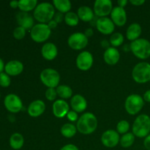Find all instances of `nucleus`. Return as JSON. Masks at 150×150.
Returning a JSON list of instances; mask_svg holds the SVG:
<instances>
[{"mask_svg":"<svg viewBox=\"0 0 150 150\" xmlns=\"http://www.w3.org/2000/svg\"><path fill=\"white\" fill-rule=\"evenodd\" d=\"M98 119L92 113H84L76 123L77 130L83 135H89L95 131L98 127Z\"/></svg>","mask_w":150,"mask_h":150,"instance_id":"obj_1","label":"nucleus"},{"mask_svg":"<svg viewBox=\"0 0 150 150\" xmlns=\"http://www.w3.org/2000/svg\"><path fill=\"white\" fill-rule=\"evenodd\" d=\"M55 15L54 4L50 2H41L34 10V18L40 23H46L53 20Z\"/></svg>","mask_w":150,"mask_h":150,"instance_id":"obj_2","label":"nucleus"},{"mask_svg":"<svg viewBox=\"0 0 150 150\" xmlns=\"http://www.w3.org/2000/svg\"><path fill=\"white\" fill-rule=\"evenodd\" d=\"M133 133L139 138H146L150 134V117L146 114L138 116L132 127Z\"/></svg>","mask_w":150,"mask_h":150,"instance_id":"obj_3","label":"nucleus"},{"mask_svg":"<svg viewBox=\"0 0 150 150\" xmlns=\"http://www.w3.org/2000/svg\"><path fill=\"white\" fill-rule=\"evenodd\" d=\"M130 51L140 59H146L150 57V42L144 38H139L131 42Z\"/></svg>","mask_w":150,"mask_h":150,"instance_id":"obj_4","label":"nucleus"},{"mask_svg":"<svg viewBox=\"0 0 150 150\" xmlns=\"http://www.w3.org/2000/svg\"><path fill=\"white\" fill-rule=\"evenodd\" d=\"M132 77L138 83H146L150 81V64L146 62L138 63L133 67Z\"/></svg>","mask_w":150,"mask_h":150,"instance_id":"obj_5","label":"nucleus"},{"mask_svg":"<svg viewBox=\"0 0 150 150\" xmlns=\"http://www.w3.org/2000/svg\"><path fill=\"white\" fill-rule=\"evenodd\" d=\"M144 105V100L142 96L137 94H131L125 100V108L130 115H136Z\"/></svg>","mask_w":150,"mask_h":150,"instance_id":"obj_6","label":"nucleus"},{"mask_svg":"<svg viewBox=\"0 0 150 150\" xmlns=\"http://www.w3.org/2000/svg\"><path fill=\"white\" fill-rule=\"evenodd\" d=\"M42 83L48 88H57L60 81V75L53 68H46L42 70L40 75Z\"/></svg>","mask_w":150,"mask_h":150,"instance_id":"obj_7","label":"nucleus"},{"mask_svg":"<svg viewBox=\"0 0 150 150\" xmlns=\"http://www.w3.org/2000/svg\"><path fill=\"white\" fill-rule=\"evenodd\" d=\"M51 29L46 23H37L32 28L30 35L32 39L36 42H43L49 38Z\"/></svg>","mask_w":150,"mask_h":150,"instance_id":"obj_8","label":"nucleus"},{"mask_svg":"<svg viewBox=\"0 0 150 150\" xmlns=\"http://www.w3.org/2000/svg\"><path fill=\"white\" fill-rule=\"evenodd\" d=\"M67 44L72 49H83L88 45V38L82 32H75L70 35L67 40Z\"/></svg>","mask_w":150,"mask_h":150,"instance_id":"obj_9","label":"nucleus"},{"mask_svg":"<svg viewBox=\"0 0 150 150\" xmlns=\"http://www.w3.org/2000/svg\"><path fill=\"white\" fill-rule=\"evenodd\" d=\"M4 104L6 109L11 113H18L23 108V103L16 94H9L4 98Z\"/></svg>","mask_w":150,"mask_h":150,"instance_id":"obj_10","label":"nucleus"},{"mask_svg":"<svg viewBox=\"0 0 150 150\" xmlns=\"http://www.w3.org/2000/svg\"><path fill=\"white\" fill-rule=\"evenodd\" d=\"M113 10V4L111 0H96L94 4V13L97 16L106 17L111 14Z\"/></svg>","mask_w":150,"mask_h":150,"instance_id":"obj_11","label":"nucleus"},{"mask_svg":"<svg viewBox=\"0 0 150 150\" xmlns=\"http://www.w3.org/2000/svg\"><path fill=\"white\" fill-rule=\"evenodd\" d=\"M76 62L79 70H83V71L89 70L93 64V56L89 51H82L78 55Z\"/></svg>","mask_w":150,"mask_h":150,"instance_id":"obj_12","label":"nucleus"},{"mask_svg":"<svg viewBox=\"0 0 150 150\" xmlns=\"http://www.w3.org/2000/svg\"><path fill=\"white\" fill-rule=\"evenodd\" d=\"M120 134L114 130H108L104 132L101 136L103 144L108 148H114L120 143Z\"/></svg>","mask_w":150,"mask_h":150,"instance_id":"obj_13","label":"nucleus"},{"mask_svg":"<svg viewBox=\"0 0 150 150\" xmlns=\"http://www.w3.org/2000/svg\"><path fill=\"white\" fill-rule=\"evenodd\" d=\"M96 28L100 33L103 35H111L115 29V24L108 17H101L96 21Z\"/></svg>","mask_w":150,"mask_h":150,"instance_id":"obj_14","label":"nucleus"},{"mask_svg":"<svg viewBox=\"0 0 150 150\" xmlns=\"http://www.w3.org/2000/svg\"><path fill=\"white\" fill-rule=\"evenodd\" d=\"M53 114L57 118H63L70 111L69 104L62 99L56 100L52 105Z\"/></svg>","mask_w":150,"mask_h":150,"instance_id":"obj_15","label":"nucleus"},{"mask_svg":"<svg viewBox=\"0 0 150 150\" xmlns=\"http://www.w3.org/2000/svg\"><path fill=\"white\" fill-rule=\"evenodd\" d=\"M111 19L117 26H124L127 22V13L125 8L119 6L114 7L111 13Z\"/></svg>","mask_w":150,"mask_h":150,"instance_id":"obj_16","label":"nucleus"},{"mask_svg":"<svg viewBox=\"0 0 150 150\" xmlns=\"http://www.w3.org/2000/svg\"><path fill=\"white\" fill-rule=\"evenodd\" d=\"M45 110V104L41 100H34L29 104L27 112L32 117H38L42 115Z\"/></svg>","mask_w":150,"mask_h":150,"instance_id":"obj_17","label":"nucleus"},{"mask_svg":"<svg viewBox=\"0 0 150 150\" xmlns=\"http://www.w3.org/2000/svg\"><path fill=\"white\" fill-rule=\"evenodd\" d=\"M4 70L7 74L11 76H16L21 74L23 70V64L18 60H11L4 66Z\"/></svg>","mask_w":150,"mask_h":150,"instance_id":"obj_18","label":"nucleus"},{"mask_svg":"<svg viewBox=\"0 0 150 150\" xmlns=\"http://www.w3.org/2000/svg\"><path fill=\"white\" fill-rule=\"evenodd\" d=\"M70 105L73 108V111L77 113H81L87 108V102L84 97L78 94L71 98Z\"/></svg>","mask_w":150,"mask_h":150,"instance_id":"obj_19","label":"nucleus"},{"mask_svg":"<svg viewBox=\"0 0 150 150\" xmlns=\"http://www.w3.org/2000/svg\"><path fill=\"white\" fill-rule=\"evenodd\" d=\"M41 54L42 57L46 60L54 59L58 55V49L55 44L52 42H46L41 48Z\"/></svg>","mask_w":150,"mask_h":150,"instance_id":"obj_20","label":"nucleus"},{"mask_svg":"<svg viewBox=\"0 0 150 150\" xmlns=\"http://www.w3.org/2000/svg\"><path fill=\"white\" fill-rule=\"evenodd\" d=\"M16 20L19 26H22L25 29H32L34 25V18L30 14L26 12H19L16 16Z\"/></svg>","mask_w":150,"mask_h":150,"instance_id":"obj_21","label":"nucleus"},{"mask_svg":"<svg viewBox=\"0 0 150 150\" xmlns=\"http://www.w3.org/2000/svg\"><path fill=\"white\" fill-rule=\"evenodd\" d=\"M120 59V54L118 50L114 47L107 48L103 54V59L106 64L109 65H114L119 62Z\"/></svg>","mask_w":150,"mask_h":150,"instance_id":"obj_22","label":"nucleus"},{"mask_svg":"<svg viewBox=\"0 0 150 150\" xmlns=\"http://www.w3.org/2000/svg\"><path fill=\"white\" fill-rule=\"evenodd\" d=\"M142 29L140 24L138 23H133L127 27L126 31V37L130 41H134L139 39L142 35Z\"/></svg>","mask_w":150,"mask_h":150,"instance_id":"obj_23","label":"nucleus"},{"mask_svg":"<svg viewBox=\"0 0 150 150\" xmlns=\"http://www.w3.org/2000/svg\"><path fill=\"white\" fill-rule=\"evenodd\" d=\"M94 11L88 6H81L78 9L77 15L79 19L83 21H92V19L95 18L94 16Z\"/></svg>","mask_w":150,"mask_h":150,"instance_id":"obj_24","label":"nucleus"},{"mask_svg":"<svg viewBox=\"0 0 150 150\" xmlns=\"http://www.w3.org/2000/svg\"><path fill=\"white\" fill-rule=\"evenodd\" d=\"M24 144L23 136L19 133H15L10 138V145L13 149H20L23 147Z\"/></svg>","mask_w":150,"mask_h":150,"instance_id":"obj_25","label":"nucleus"},{"mask_svg":"<svg viewBox=\"0 0 150 150\" xmlns=\"http://www.w3.org/2000/svg\"><path fill=\"white\" fill-rule=\"evenodd\" d=\"M53 4L61 13H68L72 7L71 2L69 0H54Z\"/></svg>","mask_w":150,"mask_h":150,"instance_id":"obj_26","label":"nucleus"},{"mask_svg":"<svg viewBox=\"0 0 150 150\" xmlns=\"http://www.w3.org/2000/svg\"><path fill=\"white\" fill-rule=\"evenodd\" d=\"M38 5L37 0H20L18 1V8L21 11L28 13L32 11Z\"/></svg>","mask_w":150,"mask_h":150,"instance_id":"obj_27","label":"nucleus"},{"mask_svg":"<svg viewBox=\"0 0 150 150\" xmlns=\"http://www.w3.org/2000/svg\"><path fill=\"white\" fill-rule=\"evenodd\" d=\"M77 127L72 123H66L61 127V133L64 137L72 138L76 135Z\"/></svg>","mask_w":150,"mask_h":150,"instance_id":"obj_28","label":"nucleus"},{"mask_svg":"<svg viewBox=\"0 0 150 150\" xmlns=\"http://www.w3.org/2000/svg\"><path fill=\"white\" fill-rule=\"evenodd\" d=\"M57 95L62 100L68 99L73 95V90L71 87L67 85H59L57 88Z\"/></svg>","mask_w":150,"mask_h":150,"instance_id":"obj_29","label":"nucleus"},{"mask_svg":"<svg viewBox=\"0 0 150 150\" xmlns=\"http://www.w3.org/2000/svg\"><path fill=\"white\" fill-rule=\"evenodd\" d=\"M134 142L135 136L133 133H127L122 135L120 140V145L124 148L130 147L134 144Z\"/></svg>","mask_w":150,"mask_h":150,"instance_id":"obj_30","label":"nucleus"},{"mask_svg":"<svg viewBox=\"0 0 150 150\" xmlns=\"http://www.w3.org/2000/svg\"><path fill=\"white\" fill-rule=\"evenodd\" d=\"M66 24L70 26H75L78 25L79 22V18L78 15L74 12H68L65 14L64 17Z\"/></svg>","mask_w":150,"mask_h":150,"instance_id":"obj_31","label":"nucleus"},{"mask_svg":"<svg viewBox=\"0 0 150 150\" xmlns=\"http://www.w3.org/2000/svg\"><path fill=\"white\" fill-rule=\"evenodd\" d=\"M109 42L114 47L120 46L124 42V37L120 32H115L111 35Z\"/></svg>","mask_w":150,"mask_h":150,"instance_id":"obj_32","label":"nucleus"},{"mask_svg":"<svg viewBox=\"0 0 150 150\" xmlns=\"http://www.w3.org/2000/svg\"><path fill=\"white\" fill-rule=\"evenodd\" d=\"M130 129V124L127 120H121L117 123V131L119 134H125Z\"/></svg>","mask_w":150,"mask_h":150,"instance_id":"obj_33","label":"nucleus"},{"mask_svg":"<svg viewBox=\"0 0 150 150\" xmlns=\"http://www.w3.org/2000/svg\"><path fill=\"white\" fill-rule=\"evenodd\" d=\"M10 83H11V79L8 74L4 72L0 73V86L2 87H7L10 86Z\"/></svg>","mask_w":150,"mask_h":150,"instance_id":"obj_34","label":"nucleus"},{"mask_svg":"<svg viewBox=\"0 0 150 150\" xmlns=\"http://www.w3.org/2000/svg\"><path fill=\"white\" fill-rule=\"evenodd\" d=\"M26 35V29L22 26H18L13 31V37L17 40H21Z\"/></svg>","mask_w":150,"mask_h":150,"instance_id":"obj_35","label":"nucleus"},{"mask_svg":"<svg viewBox=\"0 0 150 150\" xmlns=\"http://www.w3.org/2000/svg\"><path fill=\"white\" fill-rule=\"evenodd\" d=\"M45 96L49 101H54L57 99V92L55 88H48L45 91Z\"/></svg>","mask_w":150,"mask_h":150,"instance_id":"obj_36","label":"nucleus"},{"mask_svg":"<svg viewBox=\"0 0 150 150\" xmlns=\"http://www.w3.org/2000/svg\"><path fill=\"white\" fill-rule=\"evenodd\" d=\"M67 117L68 119V120H70V122H76L78 121L79 116H78V113L76 112V111H70L67 113Z\"/></svg>","mask_w":150,"mask_h":150,"instance_id":"obj_37","label":"nucleus"},{"mask_svg":"<svg viewBox=\"0 0 150 150\" xmlns=\"http://www.w3.org/2000/svg\"><path fill=\"white\" fill-rule=\"evenodd\" d=\"M60 150H79V148L74 144H69L64 145L63 147L61 148Z\"/></svg>","mask_w":150,"mask_h":150,"instance_id":"obj_38","label":"nucleus"},{"mask_svg":"<svg viewBox=\"0 0 150 150\" xmlns=\"http://www.w3.org/2000/svg\"><path fill=\"white\" fill-rule=\"evenodd\" d=\"M63 18H64V17H63L62 16V13H59V12L55 13V15H54V20L56 22H57V23H61V22L62 21Z\"/></svg>","mask_w":150,"mask_h":150,"instance_id":"obj_39","label":"nucleus"},{"mask_svg":"<svg viewBox=\"0 0 150 150\" xmlns=\"http://www.w3.org/2000/svg\"><path fill=\"white\" fill-rule=\"evenodd\" d=\"M144 146L147 150H150V134L145 138L144 141Z\"/></svg>","mask_w":150,"mask_h":150,"instance_id":"obj_40","label":"nucleus"},{"mask_svg":"<svg viewBox=\"0 0 150 150\" xmlns=\"http://www.w3.org/2000/svg\"><path fill=\"white\" fill-rule=\"evenodd\" d=\"M130 2L135 6H141L145 3L144 0H130Z\"/></svg>","mask_w":150,"mask_h":150,"instance_id":"obj_41","label":"nucleus"},{"mask_svg":"<svg viewBox=\"0 0 150 150\" xmlns=\"http://www.w3.org/2000/svg\"><path fill=\"white\" fill-rule=\"evenodd\" d=\"M143 98H144V101H146V102H148V103H150V89L145 92V93L144 94Z\"/></svg>","mask_w":150,"mask_h":150,"instance_id":"obj_42","label":"nucleus"},{"mask_svg":"<svg viewBox=\"0 0 150 150\" xmlns=\"http://www.w3.org/2000/svg\"><path fill=\"white\" fill-rule=\"evenodd\" d=\"M57 25H58V23H57V22H56L54 19H53V20H51V21H49L48 23V26H49L50 29H55V28L57 26Z\"/></svg>","mask_w":150,"mask_h":150,"instance_id":"obj_43","label":"nucleus"},{"mask_svg":"<svg viewBox=\"0 0 150 150\" xmlns=\"http://www.w3.org/2000/svg\"><path fill=\"white\" fill-rule=\"evenodd\" d=\"M94 32H93V29H91V28H89V29H86V31L84 32V35H86L87 38H89V37H92L93 35Z\"/></svg>","mask_w":150,"mask_h":150,"instance_id":"obj_44","label":"nucleus"},{"mask_svg":"<svg viewBox=\"0 0 150 150\" xmlns=\"http://www.w3.org/2000/svg\"><path fill=\"white\" fill-rule=\"evenodd\" d=\"M109 44H110V42H108L107 40H103L102 41H101V45H102L103 48H110L109 47Z\"/></svg>","mask_w":150,"mask_h":150,"instance_id":"obj_45","label":"nucleus"},{"mask_svg":"<svg viewBox=\"0 0 150 150\" xmlns=\"http://www.w3.org/2000/svg\"><path fill=\"white\" fill-rule=\"evenodd\" d=\"M117 3H118L119 7H123V8H124L126 6V4H127V0H119V1H117Z\"/></svg>","mask_w":150,"mask_h":150,"instance_id":"obj_46","label":"nucleus"},{"mask_svg":"<svg viewBox=\"0 0 150 150\" xmlns=\"http://www.w3.org/2000/svg\"><path fill=\"white\" fill-rule=\"evenodd\" d=\"M10 6L12 8H17L18 7V1H16V0H13L10 2Z\"/></svg>","mask_w":150,"mask_h":150,"instance_id":"obj_47","label":"nucleus"},{"mask_svg":"<svg viewBox=\"0 0 150 150\" xmlns=\"http://www.w3.org/2000/svg\"><path fill=\"white\" fill-rule=\"evenodd\" d=\"M4 66H5V64H4L2 59L0 58V73H2L3 70H4Z\"/></svg>","mask_w":150,"mask_h":150,"instance_id":"obj_48","label":"nucleus"},{"mask_svg":"<svg viewBox=\"0 0 150 150\" xmlns=\"http://www.w3.org/2000/svg\"><path fill=\"white\" fill-rule=\"evenodd\" d=\"M0 98H1V94H0Z\"/></svg>","mask_w":150,"mask_h":150,"instance_id":"obj_49","label":"nucleus"}]
</instances>
